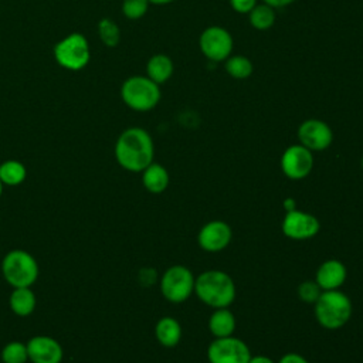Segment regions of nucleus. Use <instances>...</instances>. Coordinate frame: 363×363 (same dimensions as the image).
<instances>
[{"label":"nucleus","instance_id":"f257e3e1","mask_svg":"<svg viewBox=\"0 0 363 363\" xmlns=\"http://www.w3.org/2000/svg\"><path fill=\"white\" fill-rule=\"evenodd\" d=\"M155 156L153 139L143 128H128L116 139L115 157L121 167L128 172H142Z\"/></svg>","mask_w":363,"mask_h":363},{"label":"nucleus","instance_id":"f03ea898","mask_svg":"<svg viewBox=\"0 0 363 363\" xmlns=\"http://www.w3.org/2000/svg\"><path fill=\"white\" fill-rule=\"evenodd\" d=\"M194 292L203 303L214 309L228 308L235 299V284L227 272L210 269L196 278Z\"/></svg>","mask_w":363,"mask_h":363},{"label":"nucleus","instance_id":"7ed1b4c3","mask_svg":"<svg viewBox=\"0 0 363 363\" xmlns=\"http://www.w3.org/2000/svg\"><path fill=\"white\" fill-rule=\"evenodd\" d=\"M315 305V318L325 329H339L345 326L352 316V302L347 295L339 289L322 291Z\"/></svg>","mask_w":363,"mask_h":363},{"label":"nucleus","instance_id":"20e7f679","mask_svg":"<svg viewBox=\"0 0 363 363\" xmlns=\"http://www.w3.org/2000/svg\"><path fill=\"white\" fill-rule=\"evenodd\" d=\"M160 96V85L146 75L129 77L121 86V98L123 104L138 112H147L156 108Z\"/></svg>","mask_w":363,"mask_h":363},{"label":"nucleus","instance_id":"39448f33","mask_svg":"<svg viewBox=\"0 0 363 363\" xmlns=\"http://www.w3.org/2000/svg\"><path fill=\"white\" fill-rule=\"evenodd\" d=\"M1 272L6 282L13 288L31 286L38 278V264L30 252L11 250L3 257Z\"/></svg>","mask_w":363,"mask_h":363},{"label":"nucleus","instance_id":"423d86ee","mask_svg":"<svg viewBox=\"0 0 363 363\" xmlns=\"http://www.w3.org/2000/svg\"><path fill=\"white\" fill-rule=\"evenodd\" d=\"M54 58L65 69H82L91 60L88 40L81 33L68 34L54 45Z\"/></svg>","mask_w":363,"mask_h":363},{"label":"nucleus","instance_id":"0eeeda50","mask_svg":"<svg viewBox=\"0 0 363 363\" xmlns=\"http://www.w3.org/2000/svg\"><path fill=\"white\" fill-rule=\"evenodd\" d=\"M196 278L184 265L169 267L160 278V292L172 303H182L194 292Z\"/></svg>","mask_w":363,"mask_h":363},{"label":"nucleus","instance_id":"6e6552de","mask_svg":"<svg viewBox=\"0 0 363 363\" xmlns=\"http://www.w3.org/2000/svg\"><path fill=\"white\" fill-rule=\"evenodd\" d=\"M199 48L208 61L224 62L233 54L234 40L227 28L208 26L199 35Z\"/></svg>","mask_w":363,"mask_h":363},{"label":"nucleus","instance_id":"1a4fd4ad","mask_svg":"<svg viewBox=\"0 0 363 363\" xmlns=\"http://www.w3.org/2000/svg\"><path fill=\"white\" fill-rule=\"evenodd\" d=\"M210 363H248L251 352L247 343L238 337H216L207 349Z\"/></svg>","mask_w":363,"mask_h":363},{"label":"nucleus","instance_id":"9d476101","mask_svg":"<svg viewBox=\"0 0 363 363\" xmlns=\"http://www.w3.org/2000/svg\"><path fill=\"white\" fill-rule=\"evenodd\" d=\"M313 167V153L301 143L288 146L281 156L282 173L291 180L305 179Z\"/></svg>","mask_w":363,"mask_h":363},{"label":"nucleus","instance_id":"9b49d317","mask_svg":"<svg viewBox=\"0 0 363 363\" xmlns=\"http://www.w3.org/2000/svg\"><path fill=\"white\" fill-rule=\"evenodd\" d=\"M296 136L299 143L311 152L325 150L333 142V132L330 126L326 122L315 118L303 121L298 128Z\"/></svg>","mask_w":363,"mask_h":363},{"label":"nucleus","instance_id":"f8f14e48","mask_svg":"<svg viewBox=\"0 0 363 363\" xmlns=\"http://www.w3.org/2000/svg\"><path fill=\"white\" fill-rule=\"evenodd\" d=\"M319 220L301 210L286 211L282 220V233L291 240H309L319 233Z\"/></svg>","mask_w":363,"mask_h":363},{"label":"nucleus","instance_id":"ddd939ff","mask_svg":"<svg viewBox=\"0 0 363 363\" xmlns=\"http://www.w3.org/2000/svg\"><path fill=\"white\" fill-rule=\"evenodd\" d=\"M231 238V227L225 221L213 220L200 228L197 242L207 252H218L230 244Z\"/></svg>","mask_w":363,"mask_h":363},{"label":"nucleus","instance_id":"4468645a","mask_svg":"<svg viewBox=\"0 0 363 363\" xmlns=\"http://www.w3.org/2000/svg\"><path fill=\"white\" fill-rule=\"evenodd\" d=\"M28 360L31 363H61L64 352L54 337L38 335L31 337L27 343Z\"/></svg>","mask_w":363,"mask_h":363},{"label":"nucleus","instance_id":"2eb2a0df","mask_svg":"<svg viewBox=\"0 0 363 363\" xmlns=\"http://www.w3.org/2000/svg\"><path fill=\"white\" fill-rule=\"evenodd\" d=\"M346 267L339 259H328L322 262L316 271L315 281L322 291L339 289L346 281Z\"/></svg>","mask_w":363,"mask_h":363},{"label":"nucleus","instance_id":"dca6fc26","mask_svg":"<svg viewBox=\"0 0 363 363\" xmlns=\"http://www.w3.org/2000/svg\"><path fill=\"white\" fill-rule=\"evenodd\" d=\"M174 71L172 58L166 54H153L146 62V77L157 85L167 82Z\"/></svg>","mask_w":363,"mask_h":363},{"label":"nucleus","instance_id":"f3484780","mask_svg":"<svg viewBox=\"0 0 363 363\" xmlns=\"http://www.w3.org/2000/svg\"><path fill=\"white\" fill-rule=\"evenodd\" d=\"M142 183L147 191L159 194L169 186V173L164 166L152 162L146 169L142 170Z\"/></svg>","mask_w":363,"mask_h":363},{"label":"nucleus","instance_id":"a211bd4d","mask_svg":"<svg viewBox=\"0 0 363 363\" xmlns=\"http://www.w3.org/2000/svg\"><path fill=\"white\" fill-rule=\"evenodd\" d=\"M35 294L30 289V286L14 288L9 298V305L14 315L26 318L30 316L35 309Z\"/></svg>","mask_w":363,"mask_h":363},{"label":"nucleus","instance_id":"6ab92c4d","mask_svg":"<svg viewBox=\"0 0 363 363\" xmlns=\"http://www.w3.org/2000/svg\"><path fill=\"white\" fill-rule=\"evenodd\" d=\"M155 336L162 346L174 347L182 339V326L174 318L164 316L157 320L155 326Z\"/></svg>","mask_w":363,"mask_h":363},{"label":"nucleus","instance_id":"aec40b11","mask_svg":"<svg viewBox=\"0 0 363 363\" xmlns=\"http://www.w3.org/2000/svg\"><path fill=\"white\" fill-rule=\"evenodd\" d=\"M208 329L214 337L231 336L235 330V318L228 308L216 309L208 319Z\"/></svg>","mask_w":363,"mask_h":363},{"label":"nucleus","instance_id":"412c9836","mask_svg":"<svg viewBox=\"0 0 363 363\" xmlns=\"http://www.w3.org/2000/svg\"><path fill=\"white\" fill-rule=\"evenodd\" d=\"M277 20V13L275 9L265 4V3H258L250 13H248V21L252 28L258 31H265L269 30Z\"/></svg>","mask_w":363,"mask_h":363},{"label":"nucleus","instance_id":"4be33fe9","mask_svg":"<svg viewBox=\"0 0 363 363\" xmlns=\"http://www.w3.org/2000/svg\"><path fill=\"white\" fill-rule=\"evenodd\" d=\"M224 69L234 79H247L252 75L254 65L248 57L241 54H231L224 61Z\"/></svg>","mask_w":363,"mask_h":363},{"label":"nucleus","instance_id":"5701e85b","mask_svg":"<svg viewBox=\"0 0 363 363\" xmlns=\"http://www.w3.org/2000/svg\"><path fill=\"white\" fill-rule=\"evenodd\" d=\"M26 166L18 160H6L0 164V182L3 186H18L26 180Z\"/></svg>","mask_w":363,"mask_h":363},{"label":"nucleus","instance_id":"b1692460","mask_svg":"<svg viewBox=\"0 0 363 363\" xmlns=\"http://www.w3.org/2000/svg\"><path fill=\"white\" fill-rule=\"evenodd\" d=\"M98 35L99 40L109 48H113L121 41V30L112 18H101L98 23Z\"/></svg>","mask_w":363,"mask_h":363},{"label":"nucleus","instance_id":"393cba45","mask_svg":"<svg viewBox=\"0 0 363 363\" xmlns=\"http://www.w3.org/2000/svg\"><path fill=\"white\" fill-rule=\"evenodd\" d=\"M28 360L27 345L18 340H13L4 345L1 350L3 363H26Z\"/></svg>","mask_w":363,"mask_h":363},{"label":"nucleus","instance_id":"a878e982","mask_svg":"<svg viewBox=\"0 0 363 363\" xmlns=\"http://www.w3.org/2000/svg\"><path fill=\"white\" fill-rule=\"evenodd\" d=\"M149 9L147 0H123L122 1V13L129 20L142 18Z\"/></svg>","mask_w":363,"mask_h":363},{"label":"nucleus","instance_id":"bb28decb","mask_svg":"<svg viewBox=\"0 0 363 363\" xmlns=\"http://www.w3.org/2000/svg\"><path fill=\"white\" fill-rule=\"evenodd\" d=\"M320 294L322 289L316 284V281H305L298 286V296L301 301L306 303H315Z\"/></svg>","mask_w":363,"mask_h":363},{"label":"nucleus","instance_id":"cd10ccee","mask_svg":"<svg viewBox=\"0 0 363 363\" xmlns=\"http://www.w3.org/2000/svg\"><path fill=\"white\" fill-rule=\"evenodd\" d=\"M257 4L258 0H230L231 9L238 14H248Z\"/></svg>","mask_w":363,"mask_h":363},{"label":"nucleus","instance_id":"c85d7f7f","mask_svg":"<svg viewBox=\"0 0 363 363\" xmlns=\"http://www.w3.org/2000/svg\"><path fill=\"white\" fill-rule=\"evenodd\" d=\"M278 363H309V362L298 353H286L279 359Z\"/></svg>","mask_w":363,"mask_h":363},{"label":"nucleus","instance_id":"c756f323","mask_svg":"<svg viewBox=\"0 0 363 363\" xmlns=\"http://www.w3.org/2000/svg\"><path fill=\"white\" fill-rule=\"evenodd\" d=\"M296 0H262V3L274 7V9H282V7H286L292 3H295Z\"/></svg>","mask_w":363,"mask_h":363},{"label":"nucleus","instance_id":"7c9ffc66","mask_svg":"<svg viewBox=\"0 0 363 363\" xmlns=\"http://www.w3.org/2000/svg\"><path fill=\"white\" fill-rule=\"evenodd\" d=\"M248 363H275L271 357L264 356V354H258V356H251Z\"/></svg>","mask_w":363,"mask_h":363},{"label":"nucleus","instance_id":"2f4dec72","mask_svg":"<svg viewBox=\"0 0 363 363\" xmlns=\"http://www.w3.org/2000/svg\"><path fill=\"white\" fill-rule=\"evenodd\" d=\"M149 4H155V6H166V4H170L173 3L174 0H147Z\"/></svg>","mask_w":363,"mask_h":363},{"label":"nucleus","instance_id":"473e14b6","mask_svg":"<svg viewBox=\"0 0 363 363\" xmlns=\"http://www.w3.org/2000/svg\"><path fill=\"white\" fill-rule=\"evenodd\" d=\"M284 206H285V210H286V211L294 210V208H295V201H294L292 199H286L285 203H284Z\"/></svg>","mask_w":363,"mask_h":363},{"label":"nucleus","instance_id":"72a5a7b5","mask_svg":"<svg viewBox=\"0 0 363 363\" xmlns=\"http://www.w3.org/2000/svg\"><path fill=\"white\" fill-rule=\"evenodd\" d=\"M1 193H3V183L0 182V197H1Z\"/></svg>","mask_w":363,"mask_h":363},{"label":"nucleus","instance_id":"f704fd0d","mask_svg":"<svg viewBox=\"0 0 363 363\" xmlns=\"http://www.w3.org/2000/svg\"><path fill=\"white\" fill-rule=\"evenodd\" d=\"M360 164H362V169H363V157H362V162H360Z\"/></svg>","mask_w":363,"mask_h":363}]
</instances>
